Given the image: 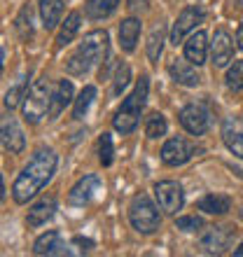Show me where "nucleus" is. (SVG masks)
<instances>
[{
	"label": "nucleus",
	"mask_w": 243,
	"mask_h": 257,
	"mask_svg": "<svg viewBox=\"0 0 243 257\" xmlns=\"http://www.w3.org/2000/svg\"><path fill=\"white\" fill-rule=\"evenodd\" d=\"M56 164H59V155L52 148H40L35 150V155L31 157V162L21 169L12 185V199L19 206H26L31 199L40 194L47 183L54 178Z\"/></svg>",
	"instance_id": "1"
},
{
	"label": "nucleus",
	"mask_w": 243,
	"mask_h": 257,
	"mask_svg": "<svg viewBox=\"0 0 243 257\" xmlns=\"http://www.w3.org/2000/svg\"><path fill=\"white\" fill-rule=\"evenodd\" d=\"M110 59V35L108 31H91L84 35V40L80 42V47L66 63V70L75 77L87 75L96 63Z\"/></svg>",
	"instance_id": "2"
},
{
	"label": "nucleus",
	"mask_w": 243,
	"mask_h": 257,
	"mask_svg": "<svg viewBox=\"0 0 243 257\" xmlns=\"http://www.w3.org/2000/svg\"><path fill=\"white\" fill-rule=\"evenodd\" d=\"M148 91H150V77L148 75H141V80L136 82L134 91L122 101L119 110H117L115 117H112L115 131H119L122 136L134 134L138 122H141L143 108H145V103H148Z\"/></svg>",
	"instance_id": "3"
},
{
	"label": "nucleus",
	"mask_w": 243,
	"mask_h": 257,
	"mask_svg": "<svg viewBox=\"0 0 243 257\" xmlns=\"http://www.w3.org/2000/svg\"><path fill=\"white\" fill-rule=\"evenodd\" d=\"M159 203H155L148 194H136L129 203V222L138 234H155L162 224V215H159Z\"/></svg>",
	"instance_id": "4"
},
{
	"label": "nucleus",
	"mask_w": 243,
	"mask_h": 257,
	"mask_svg": "<svg viewBox=\"0 0 243 257\" xmlns=\"http://www.w3.org/2000/svg\"><path fill=\"white\" fill-rule=\"evenodd\" d=\"M49 105H52V89H49V80L40 77L31 84L26 91V98L21 103V115L26 124H40L45 117L49 115Z\"/></svg>",
	"instance_id": "5"
},
{
	"label": "nucleus",
	"mask_w": 243,
	"mask_h": 257,
	"mask_svg": "<svg viewBox=\"0 0 243 257\" xmlns=\"http://www.w3.org/2000/svg\"><path fill=\"white\" fill-rule=\"evenodd\" d=\"M196 152H199V150H196L187 138L173 136V138H169V141L162 145L159 157H162V162L166 164V166H182V164H187Z\"/></svg>",
	"instance_id": "6"
},
{
	"label": "nucleus",
	"mask_w": 243,
	"mask_h": 257,
	"mask_svg": "<svg viewBox=\"0 0 243 257\" xmlns=\"http://www.w3.org/2000/svg\"><path fill=\"white\" fill-rule=\"evenodd\" d=\"M155 199L166 215H176L178 210L182 208V203H185L182 187L176 180H159L155 185Z\"/></svg>",
	"instance_id": "7"
},
{
	"label": "nucleus",
	"mask_w": 243,
	"mask_h": 257,
	"mask_svg": "<svg viewBox=\"0 0 243 257\" xmlns=\"http://www.w3.org/2000/svg\"><path fill=\"white\" fill-rule=\"evenodd\" d=\"M178 122H180V126L185 128L187 134L203 136L210 126V112L203 108V105H199V103H189V105H185V108L180 110Z\"/></svg>",
	"instance_id": "8"
},
{
	"label": "nucleus",
	"mask_w": 243,
	"mask_h": 257,
	"mask_svg": "<svg viewBox=\"0 0 243 257\" xmlns=\"http://www.w3.org/2000/svg\"><path fill=\"white\" fill-rule=\"evenodd\" d=\"M203 17H206V12H203V7L199 5H189L185 7L180 14H178L176 24H173V28H171V42L178 47V42H182V38L189 33V31H194L196 24H201Z\"/></svg>",
	"instance_id": "9"
},
{
	"label": "nucleus",
	"mask_w": 243,
	"mask_h": 257,
	"mask_svg": "<svg viewBox=\"0 0 243 257\" xmlns=\"http://www.w3.org/2000/svg\"><path fill=\"white\" fill-rule=\"evenodd\" d=\"M98 190H101V178L96 176V173H87V176H82L80 180L70 187V192H68V203H70V206H87V203L91 201V196Z\"/></svg>",
	"instance_id": "10"
},
{
	"label": "nucleus",
	"mask_w": 243,
	"mask_h": 257,
	"mask_svg": "<svg viewBox=\"0 0 243 257\" xmlns=\"http://www.w3.org/2000/svg\"><path fill=\"white\" fill-rule=\"evenodd\" d=\"M210 56H213L215 68H227L229 61L234 59V40H231V35L227 33L224 28H217L215 35H213V42H210Z\"/></svg>",
	"instance_id": "11"
},
{
	"label": "nucleus",
	"mask_w": 243,
	"mask_h": 257,
	"mask_svg": "<svg viewBox=\"0 0 243 257\" xmlns=\"http://www.w3.org/2000/svg\"><path fill=\"white\" fill-rule=\"evenodd\" d=\"M231 238H234L231 227H210L201 236V248L210 255H222L231 245Z\"/></svg>",
	"instance_id": "12"
},
{
	"label": "nucleus",
	"mask_w": 243,
	"mask_h": 257,
	"mask_svg": "<svg viewBox=\"0 0 243 257\" xmlns=\"http://www.w3.org/2000/svg\"><path fill=\"white\" fill-rule=\"evenodd\" d=\"M169 75L171 80L182 84V87H199L201 84V75L194 70V63H189L187 59H173L169 63Z\"/></svg>",
	"instance_id": "13"
},
{
	"label": "nucleus",
	"mask_w": 243,
	"mask_h": 257,
	"mask_svg": "<svg viewBox=\"0 0 243 257\" xmlns=\"http://www.w3.org/2000/svg\"><path fill=\"white\" fill-rule=\"evenodd\" d=\"M56 213V199L54 196H42L40 201H35L31 208H28V215H26V222L28 227H42V224H47Z\"/></svg>",
	"instance_id": "14"
},
{
	"label": "nucleus",
	"mask_w": 243,
	"mask_h": 257,
	"mask_svg": "<svg viewBox=\"0 0 243 257\" xmlns=\"http://www.w3.org/2000/svg\"><path fill=\"white\" fill-rule=\"evenodd\" d=\"M185 59L194 66H203L208 59V35L203 31H196L185 42Z\"/></svg>",
	"instance_id": "15"
},
{
	"label": "nucleus",
	"mask_w": 243,
	"mask_h": 257,
	"mask_svg": "<svg viewBox=\"0 0 243 257\" xmlns=\"http://www.w3.org/2000/svg\"><path fill=\"white\" fill-rule=\"evenodd\" d=\"M3 148L10 155H21L24 148H26V138H24V131L19 128V124L14 122L12 117H5L3 119Z\"/></svg>",
	"instance_id": "16"
},
{
	"label": "nucleus",
	"mask_w": 243,
	"mask_h": 257,
	"mask_svg": "<svg viewBox=\"0 0 243 257\" xmlns=\"http://www.w3.org/2000/svg\"><path fill=\"white\" fill-rule=\"evenodd\" d=\"M33 252L35 255H68V245L63 243V238H61L59 231H47V234H42V236L35 238L33 243Z\"/></svg>",
	"instance_id": "17"
},
{
	"label": "nucleus",
	"mask_w": 243,
	"mask_h": 257,
	"mask_svg": "<svg viewBox=\"0 0 243 257\" xmlns=\"http://www.w3.org/2000/svg\"><path fill=\"white\" fill-rule=\"evenodd\" d=\"M73 103V82L70 80H61L56 84V89L52 91V105H49V117L56 119V117L63 112Z\"/></svg>",
	"instance_id": "18"
},
{
	"label": "nucleus",
	"mask_w": 243,
	"mask_h": 257,
	"mask_svg": "<svg viewBox=\"0 0 243 257\" xmlns=\"http://www.w3.org/2000/svg\"><path fill=\"white\" fill-rule=\"evenodd\" d=\"M138 38H141V19L127 17V19L119 24V47H122V52L131 54V52L136 49Z\"/></svg>",
	"instance_id": "19"
},
{
	"label": "nucleus",
	"mask_w": 243,
	"mask_h": 257,
	"mask_svg": "<svg viewBox=\"0 0 243 257\" xmlns=\"http://www.w3.org/2000/svg\"><path fill=\"white\" fill-rule=\"evenodd\" d=\"M199 210H203L206 215H227L231 210V196L227 194H206L199 199Z\"/></svg>",
	"instance_id": "20"
},
{
	"label": "nucleus",
	"mask_w": 243,
	"mask_h": 257,
	"mask_svg": "<svg viewBox=\"0 0 243 257\" xmlns=\"http://www.w3.org/2000/svg\"><path fill=\"white\" fill-rule=\"evenodd\" d=\"M40 19L45 31H52L61 24V14H63V0H40Z\"/></svg>",
	"instance_id": "21"
},
{
	"label": "nucleus",
	"mask_w": 243,
	"mask_h": 257,
	"mask_svg": "<svg viewBox=\"0 0 243 257\" xmlns=\"http://www.w3.org/2000/svg\"><path fill=\"white\" fill-rule=\"evenodd\" d=\"M80 24H82L80 12H70V14H68L66 21L61 24L59 35H56V49H63V47H68V45L73 42V38L77 35V31H80Z\"/></svg>",
	"instance_id": "22"
},
{
	"label": "nucleus",
	"mask_w": 243,
	"mask_h": 257,
	"mask_svg": "<svg viewBox=\"0 0 243 257\" xmlns=\"http://www.w3.org/2000/svg\"><path fill=\"white\" fill-rule=\"evenodd\" d=\"M117 7H119V0H87L84 14L91 21H101V19H108L110 14H115Z\"/></svg>",
	"instance_id": "23"
},
{
	"label": "nucleus",
	"mask_w": 243,
	"mask_h": 257,
	"mask_svg": "<svg viewBox=\"0 0 243 257\" xmlns=\"http://www.w3.org/2000/svg\"><path fill=\"white\" fill-rule=\"evenodd\" d=\"M164 38H166V31H164V24H157L152 28V33L148 38V45H145V54H148L150 63H157L159 56H162V49H164Z\"/></svg>",
	"instance_id": "24"
},
{
	"label": "nucleus",
	"mask_w": 243,
	"mask_h": 257,
	"mask_svg": "<svg viewBox=\"0 0 243 257\" xmlns=\"http://www.w3.org/2000/svg\"><path fill=\"white\" fill-rule=\"evenodd\" d=\"M94 98H96V87L87 84V87L80 91V96L75 98V108H73V117H75V119H84V115H87L89 105L94 103Z\"/></svg>",
	"instance_id": "25"
},
{
	"label": "nucleus",
	"mask_w": 243,
	"mask_h": 257,
	"mask_svg": "<svg viewBox=\"0 0 243 257\" xmlns=\"http://www.w3.org/2000/svg\"><path fill=\"white\" fill-rule=\"evenodd\" d=\"M222 141H224V145L229 148V152H234L236 157H241V159H243V131L234 128L231 124H224Z\"/></svg>",
	"instance_id": "26"
},
{
	"label": "nucleus",
	"mask_w": 243,
	"mask_h": 257,
	"mask_svg": "<svg viewBox=\"0 0 243 257\" xmlns=\"http://www.w3.org/2000/svg\"><path fill=\"white\" fill-rule=\"evenodd\" d=\"M98 162L103 166H112V162H115V143H112V136L108 131H103L98 138Z\"/></svg>",
	"instance_id": "27"
},
{
	"label": "nucleus",
	"mask_w": 243,
	"mask_h": 257,
	"mask_svg": "<svg viewBox=\"0 0 243 257\" xmlns=\"http://www.w3.org/2000/svg\"><path fill=\"white\" fill-rule=\"evenodd\" d=\"M26 91H28V77H21L17 84H14L10 91L5 94V108L7 110H14L19 103H24L26 98Z\"/></svg>",
	"instance_id": "28"
},
{
	"label": "nucleus",
	"mask_w": 243,
	"mask_h": 257,
	"mask_svg": "<svg viewBox=\"0 0 243 257\" xmlns=\"http://www.w3.org/2000/svg\"><path fill=\"white\" fill-rule=\"evenodd\" d=\"M166 128H169V124H166V119H164L162 112H152V115L145 119V136L148 138H162L164 134H166Z\"/></svg>",
	"instance_id": "29"
},
{
	"label": "nucleus",
	"mask_w": 243,
	"mask_h": 257,
	"mask_svg": "<svg viewBox=\"0 0 243 257\" xmlns=\"http://www.w3.org/2000/svg\"><path fill=\"white\" fill-rule=\"evenodd\" d=\"M224 82H227V89H231V91H241L243 89V61H234V66L227 70Z\"/></svg>",
	"instance_id": "30"
},
{
	"label": "nucleus",
	"mask_w": 243,
	"mask_h": 257,
	"mask_svg": "<svg viewBox=\"0 0 243 257\" xmlns=\"http://www.w3.org/2000/svg\"><path fill=\"white\" fill-rule=\"evenodd\" d=\"M14 28H17L19 40H28V38H31V7H24V10L19 12Z\"/></svg>",
	"instance_id": "31"
},
{
	"label": "nucleus",
	"mask_w": 243,
	"mask_h": 257,
	"mask_svg": "<svg viewBox=\"0 0 243 257\" xmlns=\"http://www.w3.org/2000/svg\"><path fill=\"white\" fill-rule=\"evenodd\" d=\"M129 80H131V68L127 66V63H119L115 70V87H112V94H122V89L129 84Z\"/></svg>",
	"instance_id": "32"
},
{
	"label": "nucleus",
	"mask_w": 243,
	"mask_h": 257,
	"mask_svg": "<svg viewBox=\"0 0 243 257\" xmlns=\"http://www.w3.org/2000/svg\"><path fill=\"white\" fill-rule=\"evenodd\" d=\"M176 227L182 231H201L203 229V220L199 215H182L176 220Z\"/></svg>",
	"instance_id": "33"
},
{
	"label": "nucleus",
	"mask_w": 243,
	"mask_h": 257,
	"mask_svg": "<svg viewBox=\"0 0 243 257\" xmlns=\"http://www.w3.org/2000/svg\"><path fill=\"white\" fill-rule=\"evenodd\" d=\"M150 0H127V7L131 10V12H138V10H143V7H148Z\"/></svg>",
	"instance_id": "34"
},
{
	"label": "nucleus",
	"mask_w": 243,
	"mask_h": 257,
	"mask_svg": "<svg viewBox=\"0 0 243 257\" xmlns=\"http://www.w3.org/2000/svg\"><path fill=\"white\" fill-rule=\"evenodd\" d=\"M236 42H238V47L243 49V24L238 26V31H236Z\"/></svg>",
	"instance_id": "35"
},
{
	"label": "nucleus",
	"mask_w": 243,
	"mask_h": 257,
	"mask_svg": "<svg viewBox=\"0 0 243 257\" xmlns=\"http://www.w3.org/2000/svg\"><path fill=\"white\" fill-rule=\"evenodd\" d=\"M234 255H236V257H243V243H241V245H238L236 250H234Z\"/></svg>",
	"instance_id": "36"
},
{
	"label": "nucleus",
	"mask_w": 243,
	"mask_h": 257,
	"mask_svg": "<svg viewBox=\"0 0 243 257\" xmlns=\"http://www.w3.org/2000/svg\"><path fill=\"white\" fill-rule=\"evenodd\" d=\"M241 220H243V208H241Z\"/></svg>",
	"instance_id": "37"
}]
</instances>
